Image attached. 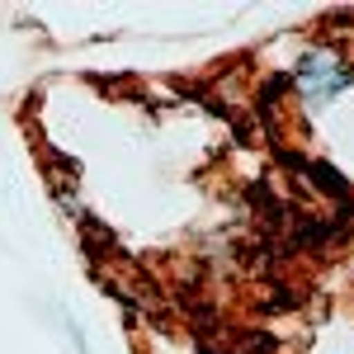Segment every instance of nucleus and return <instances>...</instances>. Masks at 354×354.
<instances>
[{
    "mask_svg": "<svg viewBox=\"0 0 354 354\" xmlns=\"http://www.w3.org/2000/svg\"><path fill=\"white\" fill-rule=\"evenodd\" d=\"M298 81H302V90H307V95H330L335 85L345 81V71H340V57H330V53H312V57H302Z\"/></svg>",
    "mask_w": 354,
    "mask_h": 354,
    "instance_id": "nucleus-1",
    "label": "nucleus"
}]
</instances>
